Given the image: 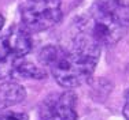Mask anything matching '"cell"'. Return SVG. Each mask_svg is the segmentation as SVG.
I'll list each match as a JSON object with an SVG mask.
<instances>
[{
  "label": "cell",
  "mask_w": 129,
  "mask_h": 120,
  "mask_svg": "<svg viewBox=\"0 0 129 120\" xmlns=\"http://www.w3.org/2000/svg\"><path fill=\"white\" fill-rule=\"evenodd\" d=\"M102 47L73 33L72 45H47L40 51L39 61L50 68L62 87L73 89L89 82L100 59Z\"/></svg>",
  "instance_id": "obj_1"
},
{
  "label": "cell",
  "mask_w": 129,
  "mask_h": 120,
  "mask_svg": "<svg viewBox=\"0 0 129 120\" xmlns=\"http://www.w3.org/2000/svg\"><path fill=\"white\" fill-rule=\"evenodd\" d=\"M128 30L129 0H96L87 15L76 19L73 33L100 47H111Z\"/></svg>",
  "instance_id": "obj_2"
},
{
  "label": "cell",
  "mask_w": 129,
  "mask_h": 120,
  "mask_svg": "<svg viewBox=\"0 0 129 120\" xmlns=\"http://www.w3.org/2000/svg\"><path fill=\"white\" fill-rule=\"evenodd\" d=\"M62 0H25L21 6V21L30 33L54 27L62 19Z\"/></svg>",
  "instance_id": "obj_3"
},
{
  "label": "cell",
  "mask_w": 129,
  "mask_h": 120,
  "mask_svg": "<svg viewBox=\"0 0 129 120\" xmlns=\"http://www.w3.org/2000/svg\"><path fill=\"white\" fill-rule=\"evenodd\" d=\"M77 96L72 90L51 93L41 101L39 115L41 120H77Z\"/></svg>",
  "instance_id": "obj_4"
},
{
  "label": "cell",
  "mask_w": 129,
  "mask_h": 120,
  "mask_svg": "<svg viewBox=\"0 0 129 120\" xmlns=\"http://www.w3.org/2000/svg\"><path fill=\"white\" fill-rule=\"evenodd\" d=\"M33 41L30 32L25 27L13 26L0 36V61L14 64L32 51Z\"/></svg>",
  "instance_id": "obj_5"
},
{
  "label": "cell",
  "mask_w": 129,
  "mask_h": 120,
  "mask_svg": "<svg viewBox=\"0 0 129 120\" xmlns=\"http://www.w3.org/2000/svg\"><path fill=\"white\" fill-rule=\"evenodd\" d=\"M26 98V90L18 82L8 79L0 85V108L21 104Z\"/></svg>",
  "instance_id": "obj_6"
},
{
  "label": "cell",
  "mask_w": 129,
  "mask_h": 120,
  "mask_svg": "<svg viewBox=\"0 0 129 120\" xmlns=\"http://www.w3.org/2000/svg\"><path fill=\"white\" fill-rule=\"evenodd\" d=\"M14 76H21V78L26 79H44L47 76V71L25 60V57H23L14 63Z\"/></svg>",
  "instance_id": "obj_7"
},
{
  "label": "cell",
  "mask_w": 129,
  "mask_h": 120,
  "mask_svg": "<svg viewBox=\"0 0 129 120\" xmlns=\"http://www.w3.org/2000/svg\"><path fill=\"white\" fill-rule=\"evenodd\" d=\"M0 120H29V116L23 112L4 110V112L0 113Z\"/></svg>",
  "instance_id": "obj_8"
},
{
  "label": "cell",
  "mask_w": 129,
  "mask_h": 120,
  "mask_svg": "<svg viewBox=\"0 0 129 120\" xmlns=\"http://www.w3.org/2000/svg\"><path fill=\"white\" fill-rule=\"evenodd\" d=\"M14 76V64H7L0 61V79H7Z\"/></svg>",
  "instance_id": "obj_9"
},
{
  "label": "cell",
  "mask_w": 129,
  "mask_h": 120,
  "mask_svg": "<svg viewBox=\"0 0 129 120\" xmlns=\"http://www.w3.org/2000/svg\"><path fill=\"white\" fill-rule=\"evenodd\" d=\"M125 98H126V102H125V106H124V110H122V113H124L125 119L129 120V90L126 91V94H125Z\"/></svg>",
  "instance_id": "obj_10"
},
{
  "label": "cell",
  "mask_w": 129,
  "mask_h": 120,
  "mask_svg": "<svg viewBox=\"0 0 129 120\" xmlns=\"http://www.w3.org/2000/svg\"><path fill=\"white\" fill-rule=\"evenodd\" d=\"M3 26H4V17H3L2 14H0V32H2Z\"/></svg>",
  "instance_id": "obj_11"
}]
</instances>
